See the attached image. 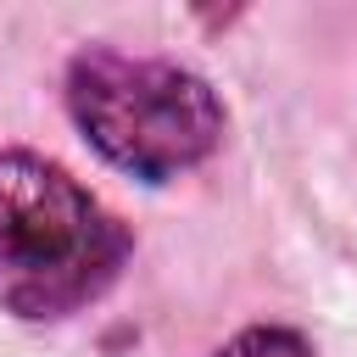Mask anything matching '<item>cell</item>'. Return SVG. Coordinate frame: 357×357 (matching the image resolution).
Segmentation results:
<instances>
[{"mask_svg":"<svg viewBox=\"0 0 357 357\" xmlns=\"http://www.w3.org/2000/svg\"><path fill=\"white\" fill-rule=\"evenodd\" d=\"M134 257L128 223L61 162L0 151V312L56 324L95 307Z\"/></svg>","mask_w":357,"mask_h":357,"instance_id":"1","label":"cell"},{"mask_svg":"<svg viewBox=\"0 0 357 357\" xmlns=\"http://www.w3.org/2000/svg\"><path fill=\"white\" fill-rule=\"evenodd\" d=\"M61 100L84 145L139 184H167L201 167L223 145L229 123L201 73L112 45H84L67 61Z\"/></svg>","mask_w":357,"mask_h":357,"instance_id":"2","label":"cell"},{"mask_svg":"<svg viewBox=\"0 0 357 357\" xmlns=\"http://www.w3.org/2000/svg\"><path fill=\"white\" fill-rule=\"evenodd\" d=\"M206 357H318V351H312V340H307L301 329H290V324H251V329H240L234 340H223L218 351H206Z\"/></svg>","mask_w":357,"mask_h":357,"instance_id":"3","label":"cell"}]
</instances>
